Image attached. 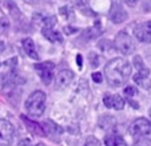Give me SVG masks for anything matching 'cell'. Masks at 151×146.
Instances as JSON below:
<instances>
[{
  "instance_id": "obj_20",
  "label": "cell",
  "mask_w": 151,
  "mask_h": 146,
  "mask_svg": "<svg viewBox=\"0 0 151 146\" xmlns=\"http://www.w3.org/2000/svg\"><path fill=\"white\" fill-rule=\"evenodd\" d=\"M134 146H151V139L150 138H140L139 141L135 142Z\"/></svg>"
},
{
  "instance_id": "obj_30",
  "label": "cell",
  "mask_w": 151,
  "mask_h": 146,
  "mask_svg": "<svg viewBox=\"0 0 151 146\" xmlns=\"http://www.w3.org/2000/svg\"><path fill=\"white\" fill-rule=\"evenodd\" d=\"M76 60H78V66H79V69H82V55H76Z\"/></svg>"
},
{
  "instance_id": "obj_11",
  "label": "cell",
  "mask_w": 151,
  "mask_h": 146,
  "mask_svg": "<svg viewBox=\"0 0 151 146\" xmlns=\"http://www.w3.org/2000/svg\"><path fill=\"white\" fill-rule=\"evenodd\" d=\"M42 34H43V36L46 38V39H48L50 42H54V43H55V42H58V43H62V42H63L62 35H60L58 31H54V28L43 27Z\"/></svg>"
},
{
  "instance_id": "obj_28",
  "label": "cell",
  "mask_w": 151,
  "mask_h": 146,
  "mask_svg": "<svg viewBox=\"0 0 151 146\" xmlns=\"http://www.w3.org/2000/svg\"><path fill=\"white\" fill-rule=\"evenodd\" d=\"M60 14H62L63 16H67V15H68V7H62V8H60Z\"/></svg>"
},
{
  "instance_id": "obj_14",
  "label": "cell",
  "mask_w": 151,
  "mask_h": 146,
  "mask_svg": "<svg viewBox=\"0 0 151 146\" xmlns=\"http://www.w3.org/2000/svg\"><path fill=\"white\" fill-rule=\"evenodd\" d=\"M134 32H135V36L138 38V40H140V42H143V43H150L151 42V36L146 32L143 24H138V26L135 27Z\"/></svg>"
},
{
  "instance_id": "obj_4",
  "label": "cell",
  "mask_w": 151,
  "mask_h": 146,
  "mask_svg": "<svg viewBox=\"0 0 151 146\" xmlns=\"http://www.w3.org/2000/svg\"><path fill=\"white\" fill-rule=\"evenodd\" d=\"M130 133L135 137H143V135L151 134V122L146 118H138L131 123Z\"/></svg>"
},
{
  "instance_id": "obj_9",
  "label": "cell",
  "mask_w": 151,
  "mask_h": 146,
  "mask_svg": "<svg viewBox=\"0 0 151 146\" xmlns=\"http://www.w3.org/2000/svg\"><path fill=\"white\" fill-rule=\"evenodd\" d=\"M148 75H150V70H148L147 67L139 70V71L134 75L135 83H138L142 89L148 90L150 89V86H151V80H150V77H148Z\"/></svg>"
},
{
  "instance_id": "obj_22",
  "label": "cell",
  "mask_w": 151,
  "mask_h": 146,
  "mask_svg": "<svg viewBox=\"0 0 151 146\" xmlns=\"http://www.w3.org/2000/svg\"><path fill=\"white\" fill-rule=\"evenodd\" d=\"M124 94H126V97L131 98V97H134V95L137 94V90H135L134 86H128V87H126L124 89Z\"/></svg>"
},
{
  "instance_id": "obj_5",
  "label": "cell",
  "mask_w": 151,
  "mask_h": 146,
  "mask_svg": "<svg viewBox=\"0 0 151 146\" xmlns=\"http://www.w3.org/2000/svg\"><path fill=\"white\" fill-rule=\"evenodd\" d=\"M54 69H55V64L52 62H44V63L35 64V70L37 71L42 82L44 85H47V86L51 83L52 78H54Z\"/></svg>"
},
{
  "instance_id": "obj_6",
  "label": "cell",
  "mask_w": 151,
  "mask_h": 146,
  "mask_svg": "<svg viewBox=\"0 0 151 146\" xmlns=\"http://www.w3.org/2000/svg\"><path fill=\"white\" fill-rule=\"evenodd\" d=\"M14 141V126L8 121L0 119V146H11Z\"/></svg>"
},
{
  "instance_id": "obj_7",
  "label": "cell",
  "mask_w": 151,
  "mask_h": 146,
  "mask_svg": "<svg viewBox=\"0 0 151 146\" xmlns=\"http://www.w3.org/2000/svg\"><path fill=\"white\" fill-rule=\"evenodd\" d=\"M74 72L71 70H63L55 78V85H56V89H64V87L70 86V83L74 80Z\"/></svg>"
},
{
  "instance_id": "obj_33",
  "label": "cell",
  "mask_w": 151,
  "mask_h": 146,
  "mask_svg": "<svg viewBox=\"0 0 151 146\" xmlns=\"http://www.w3.org/2000/svg\"><path fill=\"white\" fill-rule=\"evenodd\" d=\"M150 117H151V109H150Z\"/></svg>"
},
{
  "instance_id": "obj_17",
  "label": "cell",
  "mask_w": 151,
  "mask_h": 146,
  "mask_svg": "<svg viewBox=\"0 0 151 146\" xmlns=\"http://www.w3.org/2000/svg\"><path fill=\"white\" fill-rule=\"evenodd\" d=\"M134 66L137 67L138 71H139V70H142V69H145V67H146V66H145V63H143V59H142L140 56H138V55L134 58Z\"/></svg>"
},
{
  "instance_id": "obj_12",
  "label": "cell",
  "mask_w": 151,
  "mask_h": 146,
  "mask_svg": "<svg viewBox=\"0 0 151 146\" xmlns=\"http://www.w3.org/2000/svg\"><path fill=\"white\" fill-rule=\"evenodd\" d=\"M23 48H24L26 54L28 55L29 58H32V59H35V60L39 59V55H37L36 50H35L34 40H32L31 38H27V39H24V40H23Z\"/></svg>"
},
{
  "instance_id": "obj_29",
  "label": "cell",
  "mask_w": 151,
  "mask_h": 146,
  "mask_svg": "<svg viewBox=\"0 0 151 146\" xmlns=\"http://www.w3.org/2000/svg\"><path fill=\"white\" fill-rule=\"evenodd\" d=\"M31 145V142H29V139H23L22 142L19 143V146H29Z\"/></svg>"
},
{
  "instance_id": "obj_25",
  "label": "cell",
  "mask_w": 151,
  "mask_h": 146,
  "mask_svg": "<svg viewBox=\"0 0 151 146\" xmlns=\"http://www.w3.org/2000/svg\"><path fill=\"white\" fill-rule=\"evenodd\" d=\"M123 1H124V3L127 4V6H130V7H134L135 4H137L138 1H139V0H123Z\"/></svg>"
},
{
  "instance_id": "obj_26",
  "label": "cell",
  "mask_w": 151,
  "mask_h": 146,
  "mask_svg": "<svg viewBox=\"0 0 151 146\" xmlns=\"http://www.w3.org/2000/svg\"><path fill=\"white\" fill-rule=\"evenodd\" d=\"M87 3H88V0H76V4L80 7V8H83L84 6H87Z\"/></svg>"
},
{
  "instance_id": "obj_21",
  "label": "cell",
  "mask_w": 151,
  "mask_h": 146,
  "mask_svg": "<svg viewBox=\"0 0 151 146\" xmlns=\"http://www.w3.org/2000/svg\"><path fill=\"white\" fill-rule=\"evenodd\" d=\"M99 47L103 51H107V50H112V46L110 44L109 40H100L99 42Z\"/></svg>"
},
{
  "instance_id": "obj_19",
  "label": "cell",
  "mask_w": 151,
  "mask_h": 146,
  "mask_svg": "<svg viewBox=\"0 0 151 146\" xmlns=\"http://www.w3.org/2000/svg\"><path fill=\"white\" fill-rule=\"evenodd\" d=\"M84 146H100V143L95 137H88L87 141H86Z\"/></svg>"
},
{
  "instance_id": "obj_1",
  "label": "cell",
  "mask_w": 151,
  "mask_h": 146,
  "mask_svg": "<svg viewBox=\"0 0 151 146\" xmlns=\"http://www.w3.org/2000/svg\"><path fill=\"white\" fill-rule=\"evenodd\" d=\"M104 74L111 87H119L124 85L131 75V64L123 58H114L106 64Z\"/></svg>"
},
{
  "instance_id": "obj_3",
  "label": "cell",
  "mask_w": 151,
  "mask_h": 146,
  "mask_svg": "<svg viewBox=\"0 0 151 146\" xmlns=\"http://www.w3.org/2000/svg\"><path fill=\"white\" fill-rule=\"evenodd\" d=\"M115 43H116L118 50L124 55H130L135 51L134 42H132L131 36H130L126 31H120L119 34L116 35V38H115Z\"/></svg>"
},
{
  "instance_id": "obj_24",
  "label": "cell",
  "mask_w": 151,
  "mask_h": 146,
  "mask_svg": "<svg viewBox=\"0 0 151 146\" xmlns=\"http://www.w3.org/2000/svg\"><path fill=\"white\" fill-rule=\"evenodd\" d=\"M143 27H145L146 32H147V34L151 36V20H150V22H147V23H145V24H143Z\"/></svg>"
},
{
  "instance_id": "obj_23",
  "label": "cell",
  "mask_w": 151,
  "mask_h": 146,
  "mask_svg": "<svg viewBox=\"0 0 151 146\" xmlns=\"http://www.w3.org/2000/svg\"><path fill=\"white\" fill-rule=\"evenodd\" d=\"M92 79H94V82L100 83L102 82V74H100V72H94V74H92Z\"/></svg>"
},
{
  "instance_id": "obj_32",
  "label": "cell",
  "mask_w": 151,
  "mask_h": 146,
  "mask_svg": "<svg viewBox=\"0 0 151 146\" xmlns=\"http://www.w3.org/2000/svg\"><path fill=\"white\" fill-rule=\"evenodd\" d=\"M35 146H46L44 143H37V145H35Z\"/></svg>"
},
{
  "instance_id": "obj_16",
  "label": "cell",
  "mask_w": 151,
  "mask_h": 146,
  "mask_svg": "<svg viewBox=\"0 0 151 146\" xmlns=\"http://www.w3.org/2000/svg\"><path fill=\"white\" fill-rule=\"evenodd\" d=\"M7 7L9 8V11H11V15H12V17L14 19H19L22 15H20V12H19V8L16 7V4L12 1V0H8L7 1Z\"/></svg>"
},
{
  "instance_id": "obj_31",
  "label": "cell",
  "mask_w": 151,
  "mask_h": 146,
  "mask_svg": "<svg viewBox=\"0 0 151 146\" xmlns=\"http://www.w3.org/2000/svg\"><path fill=\"white\" fill-rule=\"evenodd\" d=\"M27 1H28V3H35L36 0H27Z\"/></svg>"
},
{
  "instance_id": "obj_13",
  "label": "cell",
  "mask_w": 151,
  "mask_h": 146,
  "mask_svg": "<svg viewBox=\"0 0 151 146\" xmlns=\"http://www.w3.org/2000/svg\"><path fill=\"white\" fill-rule=\"evenodd\" d=\"M22 121H23L24 123H26V126L28 127V130L32 133V134H36V135H44L46 133H44V129H42V127L37 125V123L32 122V121H29L27 117H24V115H22Z\"/></svg>"
},
{
  "instance_id": "obj_34",
  "label": "cell",
  "mask_w": 151,
  "mask_h": 146,
  "mask_svg": "<svg viewBox=\"0 0 151 146\" xmlns=\"http://www.w3.org/2000/svg\"><path fill=\"white\" fill-rule=\"evenodd\" d=\"M0 64H1V63H0Z\"/></svg>"
},
{
  "instance_id": "obj_8",
  "label": "cell",
  "mask_w": 151,
  "mask_h": 146,
  "mask_svg": "<svg viewBox=\"0 0 151 146\" xmlns=\"http://www.w3.org/2000/svg\"><path fill=\"white\" fill-rule=\"evenodd\" d=\"M110 19L114 22V23H123L126 19H127V14L123 9V7L120 6L119 3H114L111 6V9H110Z\"/></svg>"
},
{
  "instance_id": "obj_15",
  "label": "cell",
  "mask_w": 151,
  "mask_h": 146,
  "mask_svg": "<svg viewBox=\"0 0 151 146\" xmlns=\"http://www.w3.org/2000/svg\"><path fill=\"white\" fill-rule=\"evenodd\" d=\"M106 146H124V141L118 134H110L104 138Z\"/></svg>"
},
{
  "instance_id": "obj_2",
  "label": "cell",
  "mask_w": 151,
  "mask_h": 146,
  "mask_svg": "<svg viewBox=\"0 0 151 146\" xmlns=\"http://www.w3.org/2000/svg\"><path fill=\"white\" fill-rule=\"evenodd\" d=\"M46 106V94L43 91H35L27 98L26 110L32 117H42Z\"/></svg>"
},
{
  "instance_id": "obj_18",
  "label": "cell",
  "mask_w": 151,
  "mask_h": 146,
  "mask_svg": "<svg viewBox=\"0 0 151 146\" xmlns=\"http://www.w3.org/2000/svg\"><path fill=\"white\" fill-rule=\"evenodd\" d=\"M90 60H91V67H98L99 66V56H98L96 54H95V52H91V54H90Z\"/></svg>"
},
{
  "instance_id": "obj_10",
  "label": "cell",
  "mask_w": 151,
  "mask_h": 146,
  "mask_svg": "<svg viewBox=\"0 0 151 146\" xmlns=\"http://www.w3.org/2000/svg\"><path fill=\"white\" fill-rule=\"evenodd\" d=\"M103 102H104L106 107H110V109H115V110H122L124 107V100L122 97L119 95H104L103 98Z\"/></svg>"
},
{
  "instance_id": "obj_27",
  "label": "cell",
  "mask_w": 151,
  "mask_h": 146,
  "mask_svg": "<svg viewBox=\"0 0 151 146\" xmlns=\"http://www.w3.org/2000/svg\"><path fill=\"white\" fill-rule=\"evenodd\" d=\"M64 32L68 34V35H71V34H74V32H76V30L72 28V27H64Z\"/></svg>"
}]
</instances>
